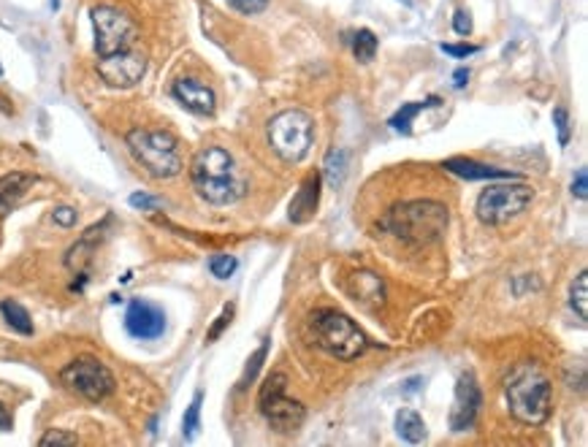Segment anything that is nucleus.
<instances>
[{
    "label": "nucleus",
    "mask_w": 588,
    "mask_h": 447,
    "mask_svg": "<svg viewBox=\"0 0 588 447\" xmlns=\"http://www.w3.org/2000/svg\"><path fill=\"white\" fill-rule=\"evenodd\" d=\"M453 30H456L459 35H469V33H472V14L464 11V8H459L456 16H453Z\"/></svg>",
    "instance_id": "obj_32"
},
{
    "label": "nucleus",
    "mask_w": 588,
    "mask_h": 447,
    "mask_svg": "<svg viewBox=\"0 0 588 447\" xmlns=\"http://www.w3.org/2000/svg\"><path fill=\"white\" fill-rule=\"evenodd\" d=\"M144 73H147V54L138 52L136 46L98 60V76L117 90H128L138 84Z\"/></svg>",
    "instance_id": "obj_11"
},
{
    "label": "nucleus",
    "mask_w": 588,
    "mask_h": 447,
    "mask_svg": "<svg viewBox=\"0 0 588 447\" xmlns=\"http://www.w3.org/2000/svg\"><path fill=\"white\" fill-rule=\"evenodd\" d=\"M402 3H404V5H413V0H402Z\"/></svg>",
    "instance_id": "obj_39"
},
{
    "label": "nucleus",
    "mask_w": 588,
    "mask_h": 447,
    "mask_svg": "<svg viewBox=\"0 0 588 447\" xmlns=\"http://www.w3.org/2000/svg\"><path fill=\"white\" fill-rule=\"evenodd\" d=\"M231 318H233V304H228V307H223V312H220V318H217V323L209 328V334H206V342H214L223 331H225V326L231 323Z\"/></svg>",
    "instance_id": "obj_31"
},
{
    "label": "nucleus",
    "mask_w": 588,
    "mask_h": 447,
    "mask_svg": "<svg viewBox=\"0 0 588 447\" xmlns=\"http://www.w3.org/2000/svg\"><path fill=\"white\" fill-rule=\"evenodd\" d=\"M130 155L141 163V168L155 179H171L182 171L179 141L168 130H144L133 128L125 136Z\"/></svg>",
    "instance_id": "obj_4"
},
{
    "label": "nucleus",
    "mask_w": 588,
    "mask_h": 447,
    "mask_svg": "<svg viewBox=\"0 0 588 447\" xmlns=\"http://www.w3.org/2000/svg\"><path fill=\"white\" fill-rule=\"evenodd\" d=\"M125 328L130 337L136 339H157L166 331V312L160 307H155L152 301L144 299H133L128 304V315H125Z\"/></svg>",
    "instance_id": "obj_12"
},
{
    "label": "nucleus",
    "mask_w": 588,
    "mask_h": 447,
    "mask_svg": "<svg viewBox=\"0 0 588 447\" xmlns=\"http://www.w3.org/2000/svg\"><path fill=\"white\" fill-rule=\"evenodd\" d=\"M52 220H54L57 225H62V228H71V225L76 223V209H71V206H60V209L52 212Z\"/></svg>",
    "instance_id": "obj_35"
},
{
    "label": "nucleus",
    "mask_w": 588,
    "mask_h": 447,
    "mask_svg": "<svg viewBox=\"0 0 588 447\" xmlns=\"http://www.w3.org/2000/svg\"><path fill=\"white\" fill-rule=\"evenodd\" d=\"M79 440H76V434H68V432H60V429H52V432H46L43 437H41V445L49 447V445H76Z\"/></svg>",
    "instance_id": "obj_30"
},
{
    "label": "nucleus",
    "mask_w": 588,
    "mask_h": 447,
    "mask_svg": "<svg viewBox=\"0 0 588 447\" xmlns=\"http://www.w3.org/2000/svg\"><path fill=\"white\" fill-rule=\"evenodd\" d=\"M535 198V190L524 182L518 185H488L478 198V217L486 225H505L518 217Z\"/></svg>",
    "instance_id": "obj_9"
},
{
    "label": "nucleus",
    "mask_w": 588,
    "mask_h": 447,
    "mask_svg": "<svg viewBox=\"0 0 588 447\" xmlns=\"http://www.w3.org/2000/svg\"><path fill=\"white\" fill-rule=\"evenodd\" d=\"M570 304H573V309L578 312V318H581V320H588V274L586 271H581V274L575 277V282H573V288H570Z\"/></svg>",
    "instance_id": "obj_24"
},
{
    "label": "nucleus",
    "mask_w": 588,
    "mask_h": 447,
    "mask_svg": "<svg viewBox=\"0 0 588 447\" xmlns=\"http://www.w3.org/2000/svg\"><path fill=\"white\" fill-rule=\"evenodd\" d=\"M269 144L285 163H299L315 144V122L301 109L280 111L269 119Z\"/></svg>",
    "instance_id": "obj_6"
},
{
    "label": "nucleus",
    "mask_w": 588,
    "mask_h": 447,
    "mask_svg": "<svg viewBox=\"0 0 588 447\" xmlns=\"http://www.w3.org/2000/svg\"><path fill=\"white\" fill-rule=\"evenodd\" d=\"M505 399L516 421L526 426H540L551 418L554 394L551 380L535 364H521L505 383Z\"/></svg>",
    "instance_id": "obj_2"
},
{
    "label": "nucleus",
    "mask_w": 588,
    "mask_h": 447,
    "mask_svg": "<svg viewBox=\"0 0 588 447\" xmlns=\"http://www.w3.org/2000/svg\"><path fill=\"white\" fill-rule=\"evenodd\" d=\"M442 52L450 57H469L478 52V46L475 43H442Z\"/></svg>",
    "instance_id": "obj_34"
},
{
    "label": "nucleus",
    "mask_w": 588,
    "mask_h": 447,
    "mask_svg": "<svg viewBox=\"0 0 588 447\" xmlns=\"http://www.w3.org/2000/svg\"><path fill=\"white\" fill-rule=\"evenodd\" d=\"M318 201H320V176L318 174H309L301 185V190L296 193V198L290 201V220L293 223H307L315 209H318Z\"/></svg>",
    "instance_id": "obj_18"
},
{
    "label": "nucleus",
    "mask_w": 588,
    "mask_h": 447,
    "mask_svg": "<svg viewBox=\"0 0 588 447\" xmlns=\"http://www.w3.org/2000/svg\"><path fill=\"white\" fill-rule=\"evenodd\" d=\"M554 125L559 128V141H562V147H567L570 138H573V125H570L567 109H554Z\"/></svg>",
    "instance_id": "obj_28"
},
{
    "label": "nucleus",
    "mask_w": 588,
    "mask_h": 447,
    "mask_svg": "<svg viewBox=\"0 0 588 447\" xmlns=\"http://www.w3.org/2000/svg\"><path fill=\"white\" fill-rule=\"evenodd\" d=\"M266 353H269V339H263L261 342V347L255 350V356L247 361V369H244V375H242V383H239V388H247L255 377H258V372H261V366H263V361H266Z\"/></svg>",
    "instance_id": "obj_26"
},
{
    "label": "nucleus",
    "mask_w": 588,
    "mask_h": 447,
    "mask_svg": "<svg viewBox=\"0 0 588 447\" xmlns=\"http://www.w3.org/2000/svg\"><path fill=\"white\" fill-rule=\"evenodd\" d=\"M130 206L149 212V209H155V206H157V198H152V195H144V193H133V195H130Z\"/></svg>",
    "instance_id": "obj_36"
},
{
    "label": "nucleus",
    "mask_w": 588,
    "mask_h": 447,
    "mask_svg": "<svg viewBox=\"0 0 588 447\" xmlns=\"http://www.w3.org/2000/svg\"><path fill=\"white\" fill-rule=\"evenodd\" d=\"M483 396H480V385L475 380V375H461L456 383V399H453V410H450V429L453 432H467L472 429L478 413H480Z\"/></svg>",
    "instance_id": "obj_13"
},
{
    "label": "nucleus",
    "mask_w": 588,
    "mask_h": 447,
    "mask_svg": "<svg viewBox=\"0 0 588 447\" xmlns=\"http://www.w3.org/2000/svg\"><path fill=\"white\" fill-rule=\"evenodd\" d=\"M432 106H440V98L437 95H432L429 100H423V103H404L394 117H391V128L394 130H399V133H404V136H410V125H413V119L423 111V109H432Z\"/></svg>",
    "instance_id": "obj_20"
},
{
    "label": "nucleus",
    "mask_w": 588,
    "mask_h": 447,
    "mask_svg": "<svg viewBox=\"0 0 588 447\" xmlns=\"http://www.w3.org/2000/svg\"><path fill=\"white\" fill-rule=\"evenodd\" d=\"M353 52H356V57H358L361 62H372L375 54H377V35H375L369 27L358 30V33L353 35Z\"/></svg>",
    "instance_id": "obj_23"
},
{
    "label": "nucleus",
    "mask_w": 588,
    "mask_h": 447,
    "mask_svg": "<svg viewBox=\"0 0 588 447\" xmlns=\"http://www.w3.org/2000/svg\"><path fill=\"white\" fill-rule=\"evenodd\" d=\"M236 258L233 255H214L212 261H209V271L217 277V280H228L233 271H236Z\"/></svg>",
    "instance_id": "obj_27"
},
{
    "label": "nucleus",
    "mask_w": 588,
    "mask_h": 447,
    "mask_svg": "<svg viewBox=\"0 0 588 447\" xmlns=\"http://www.w3.org/2000/svg\"><path fill=\"white\" fill-rule=\"evenodd\" d=\"M60 383L87 402H103L114 394V375L98 358H76L60 372Z\"/></svg>",
    "instance_id": "obj_10"
},
{
    "label": "nucleus",
    "mask_w": 588,
    "mask_h": 447,
    "mask_svg": "<svg viewBox=\"0 0 588 447\" xmlns=\"http://www.w3.org/2000/svg\"><path fill=\"white\" fill-rule=\"evenodd\" d=\"M0 73H3V65H0Z\"/></svg>",
    "instance_id": "obj_40"
},
{
    "label": "nucleus",
    "mask_w": 588,
    "mask_h": 447,
    "mask_svg": "<svg viewBox=\"0 0 588 447\" xmlns=\"http://www.w3.org/2000/svg\"><path fill=\"white\" fill-rule=\"evenodd\" d=\"M445 168L461 179H516V174L505 171V168H494V166H486V163H478L472 157H450L445 160Z\"/></svg>",
    "instance_id": "obj_17"
},
{
    "label": "nucleus",
    "mask_w": 588,
    "mask_h": 447,
    "mask_svg": "<svg viewBox=\"0 0 588 447\" xmlns=\"http://www.w3.org/2000/svg\"><path fill=\"white\" fill-rule=\"evenodd\" d=\"M0 315L5 318V323H8L16 334H24V337L33 334V320H30V315H27V309H24L22 304L5 299V301H0Z\"/></svg>",
    "instance_id": "obj_21"
},
{
    "label": "nucleus",
    "mask_w": 588,
    "mask_h": 447,
    "mask_svg": "<svg viewBox=\"0 0 588 447\" xmlns=\"http://www.w3.org/2000/svg\"><path fill=\"white\" fill-rule=\"evenodd\" d=\"M190 179L195 193L214 206L236 204L247 193V182L236 168V160L223 147H204L190 163Z\"/></svg>",
    "instance_id": "obj_1"
},
{
    "label": "nucleus",
    "mask_w": 588,
    "mask_h": 447,
    "mask_svg": "<svg viewBox=\"0 0 588 447\" xmlns=\"http://www.w3.org/2000/svg\"><path fill=\"white\" fill-rule=\"evenodd\" d=\"M573 195H575V198H581V201H586L588 198V171L586 168H578V174H575V179H573Z\"/></svg>",
    "instance_id": "obj_33"
},
{
    "label": "nucleus",
    "mask_w": 588,
    "mask_h": 447,
    "mask_svg": "<svg viewBox=\"0 0 588 447\" xmlns=\"http://www.w3.org/2000/svg\"><path fill=\"white\" fill-rule=\"evenodd\" d=\"M236 14H247V16H252V14H261L266 5H269V0H225Z\"/></svg>",
    "instance_id": "obj_29"
},
{
    "label": "nucleus",
    "mask_w": 588,
    "mask_h": 447,
    "mask_svg": "<svg viewBox=\"0 0 588 447\" xmlns=\"http://www.w3.org/2000/svg\"><path fill=\"white\" fill-rule=\"evenodd\" d=\"M285 388H288V375L285 372H271L266 377L263 388H261V396H258V407H261L263 418L269 421V426L277 434H293L307 421L304 404L288 399Z\"/></svg>",
    "instance_id": "obj_7"
},
{
    "label": "nucleus",
    "mask_w": 588,
    "mask_h": 447,
    "mask_svg": "<svg viewBox=\"0 0 588 447\" xmlns=\"http://www.w3.org/2000/svg\"><path fill=\"white\" fill-rule=\"evenodd\" d=\"M312 331L318 345L339 361H356L366 353L369 339L364 331L337 309H318L312 315Z\"/></svg>",
    "instance_id": "obj_5"
},
{
    "label": "nucleus",
    "mask_w": 588,
    "mask_h": 447,
    "mask_svg": "<svg viewBox=\"0 0 588 447\" xmlns=\"http://www.w3.org/2000/svg\"><path fill=\"white\" fill-rule=\"evenodd\" d=\"M35 185V176L33 174H22V171H14V174H5L0 176V220L8 217L19 201L27 195V190Z\"/></svg>",
    "instance_id": "obj_16"
},
{
    "label": "nucleus",
    "mask_w": 588,
    "mask_h": 447,
    "mask_svg": "<svg viewBox=\"0 0 588 447\" xmlns=\"http://www.w3.org/2000/svg\"><path fill=\"white\" fill-rule=\"evenodd\" d=\"M347 293L356 304L366 307V309H377L385 304V285L377 274L372 271H358L353 274L350 285H347Z\"/></svg>",
    "instance_id": "obj_15"
},
{
    "label": "nucleus",
    "mask_w": 588,
    "mask_h": 447,
    "mask_svg": "<svg viewBox=\"0 0 588 447\" xmlns=\"http://www.w3.org/2000/svg\"><path fill=\"white\" fill-rule=\"evenodd\" d=\"M448 220V206L440 201H407L394 206L380 225L407 244H429L445 233Z\"/></svg>",
    "instance_id": "obj_3"
},
{
    "label": "nucleus",
    "mask_w": 588,
    "mask_h": 447,
    "mask_svg": "<svg viewBox=\"0 0 588 447\" xmlns=\"http://www.w3.org/2000/svg\"><path fill=\"white\" fill-rule=\"evenodd\" d=\"M467 81H469V71H467V68H459V71L453 73V84L461 90V87H467Z\"/></svg>",
    "instance_id": "obj_37"
},
{
    "label": "nucleus",
    "mask_w": 588,
    "mask_h": 447,
    "mask_svg": "<svg viewBox=\"0 0 588 447\" xmlns=\"http://www.w3.org/2000/svg\"><path fill=\"white\" fill-rule=\"evenodd\" d=\"M11 429V415L5 413V407L0 404V432H8Z\"/></svg>",
    "instance_id": "obj_38"
},
{
    "label": "nucleus",
    "mask_w": 588,
    "mask_h": 447,
    "mask_svg": "<svg viewBox=\"0 0 588 447\" xmlns=\"http://www.w3.org/2000/svg\"><path fill=\"white\" fill-rule=\"evenodd\" d=\"M326 179L331 187H342L345 176H347V152L345 149H331L326 155Z\"/></svg>",
    "instance_id": "obj_22"
},
{
    "label": "nucleus",
    "mask_w": 588,
    "mask_h": 447,
    "mask_svg": "<svg viewBox=\"0 0 588 447\" xmlns=\"http://www.w3.org/2000/svg\"><path fill=\"white\" fill-rule=\"evenodd\" d=\"M171 95H174L187 111H193V114H198V117H212V114H214V106H217L214 90L206 87V84L198 81V79H190V76L176 79L174 87H171Z\"/></svg>",
    "instance_id": "obj_14"
},
{
    "label": "nucleus",
    "mask_w": 588,
    "mask_h": 447,
    "mask_svg": "<svg viewBox=\"0 0 588 447\" xmlns=\"http://www.w3.org/2000/svg\"><path fill=\"white\" fill-rule=\"evenodd\" d=\"M90 19H92V30H95L98 57H109V54H117V52L136 46L138 27L125 11L114 8V5H95L90 11Z\"/></svg>",
    "instance_id": "obj_8"
},
{
    "label": "nucleus",
    "mask_w": 588,
    "mask_h": 447,
    "mask_svg": "<svg viewBox=\"0 0 588 447\" xmlns=\"http://www.w3.org/2000/svg\"><path fill=\"white\" fill-rule=\"evenodd\" d=\"M396 432L410 445H418V442L426 440V423H423V418L415 410H399V415H396Z\"/></svg>",
    "instance_id": "obj_19"
},
{
    "label": "nucleus",
    "mask_w": 588,
    "mask_h": 447,
    "mask_svg": "<svg viewBox=\"0 0 588 447\" xmlns=\"http://www.w3.org/2000/svg\"><path fill=\"white\" fill-rule=\"evenodd\" d=\"M201 402H204V394H195L193 402H190V407H187V413H185L182 432H185V440H187V442L195 437V432H198V426H201Z\"/></svg>",
    "instance_id": "obj_25"
}]
</instances>
